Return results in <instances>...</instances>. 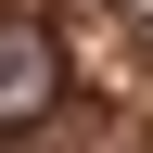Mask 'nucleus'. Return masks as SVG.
Segmentation results:
<instances>
[{"label":"nucleus","mask_w":153,"mask_h":153,"mask_svg":"<svg viewBox=\"0 0 153 153\" xmlns=\"http://www.w3.org/2000/svg\"><path fill=\"white\" fill-rule=\"evenodd\" d=\"M51 102H64V51H51V26L0 13V140H13V128H38Z\"/></svg>","instance_id":"nucleus-1"}]
</instances>
